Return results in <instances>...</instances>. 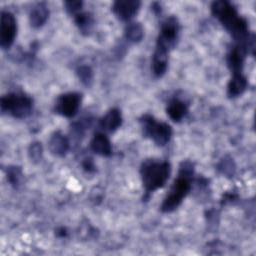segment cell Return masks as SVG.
I'll return each instance as SVG.
<instances>
[{"label": "cell", "mask_w": 256, "mask_h": 256, "mask_svg": "<svg viewBox=\"0 0 256 256\" xmlns=\"http://www.w3.org/2000/svg\"><path fill=\"white\" fill-rule=\"evenodd\" d=\"M211 12L232 35L236 44H242L254 50V36L249 34L246 19L239 15L233 4L226 0L214 1L211 4Z\"/></svg>", "instance_id": "obj_1"}, {"label": "cell", "mask_w": 256, "mask_h": 256, "mask_svg": "<svg viewBox=\"0 0 256 256\" xmlns=\"http://www.w3.org/2000/svg\"><path fill=\"white\" fill-rule=\"evenodd\" d=\"M194 164L188 160L182 161L179 166L178 176L160 206L162 212L170 213L180 206L192 188Z\"/></svg>", "instance_id": "obj_2"}, {"label": "cell", "mask_w": 256, "mask_h": 256, "mask_svg": "<svg viewBox=\"0 0 256 256\" xmlns=\"http://www.w3.org/2000/svg\"><path fill=\"white\" fill-rule=\"evenodd\" d=\"M171 173L170 163L155 159H146L140 167V176L145 191V198L159 188H162Z\"/></svg>", "instance_id": "obj_3"}, {"label": "cell", "mask_w": 256, "mask_h": 256, "mask_svg": "<svg viewBox=\"0 0 256 256\" xmlns=\"http://www.w3.org/2000/svg\"><path fill=\"white\" fill-rule=\"evenodd\" d=\"M0 109L2 114H7L18 119L26 118L32 112L33 100L24 93L11 92L1 97Z\"/></svg>", "instance_id": "obj_4"}, {"label": "cell", "mask_w": 256, "mask_h": 256, "mask_svg": "<svg viewBox=\"0 0 256 256\" xmlns=\"http://www.w3.org/2000/svg\"><path fill=\"white\" fill-rule=\"evenodd\" d=\"M143 136L150 138L158 146H165L171 139L172 128L165 122L157 121L152 115L145 114L140 120Z\"/></svg>", "instance_id": "obj_5"}, {"label": "cell", "mask_w": 256, "mask_h": 256, "mask_svg": "<svg viewBox=\"0 0 256 256\" xmlns=\"http://www.w3.org/2000/svg\"><path fill=\"white\" fill-rule=\"evenodd\" d=\"M180 33V24L175 16L166 18L160 28L157 37L155 50L169 54V52L176 46Z\"/></svg>", "instance_id": "obj_6"}, {"label": "cell", "mask_w": 256, "mask_h": 256, "mask_svg": "<svg viewBox=\"0 0 256 256\" xmlns=\"http://www.w3.org/2000/svg\"><path fill=\"white\" fill-rule=\"evenodd\" d=\"M82 101V95L78 92H68L57 97L54 104V112L66 118L74 117Z\"/></svg>", "instance_id": "obj_7"}, {"label": "cell", "mask_w": 256, "mask_h": 256, "mask_svg": "<svg viewBox=\"0 0 256 256\" xmlns=\"http://www.w3.org/2000/svg\"><path fill=\"white\" fill-rule=\"evenodd\" d=\"M17 33V23L14 15L9 11L1 12L0 46L3 50L9 49L14 43Z\"/></svg>", "instance_id": "obj_8"}, {"label": "cell", "mask_w": 256, "mask_h": 256, "mask_svg": "<svg viewBox=\"0 0 256 256\" xmlns=\"http://www.w3.org/2000/svg\"><path fill=\"white\" fill-rule=\"evenodd\" d=\"M140 5L138 0H117L112 5V11L119 20L129 21L137 14Z\"/></svg>", "instance_id": "obj_9"}, {"label": "cell", "mask_w": 256, "mask_h": 256, "mask_svg": "<svg viewBox=\"0 0 256 256\" xmlns=\"http://www.w3.org/2000/svg\"><path fill=\"white\" fill-rule=\"evenodd\" d=\"M248 52H249V48L245 45L235 43L231 47V49L227 54V64L232 74L242 73L244 60Z\"/></svg>", "instance_id": "obj_10"}, {"label": "cell", "mask_w": 256, "mask_h": 256, "mask_svg": "<svg viewBox=\"0 0 256 256\" xmlns=\"http://www.w3.org/2000/svg\"><path fill=\"white\" fill-rule=\"evenodd\" d=\"M69 147V139L61 131H55L50 136L48 141V148L53 155L62 157L68 152Z\"/></svg>", "instance_id": "obj_11"}, {"label": "cell", "mask_w": 256, "mask_h": 256, "mask_svg": "<svg viewBox=\"0 0 256 256\" xmlns=\"http://www.w3.org/2000/svg\"><path fill=\"white\" fill-rule=\"evenodd\" d=\"M91 150L100 156L109 157L112 155V145L106 134L103 132H97L94 134L90 142Z\"/></svg>", "instance_id": "obj_12"}, {"label": "cell", "mask_w": 256, "mask_h": 256, "mask_svg": "<svg viewBox=\"0 0 256 256\" xmlns=\"http://www.w3.org/2000/svg\"><path fill=\"white\" fill-rule=\"evenodd\" d=\"M122 124V115L119 109H110L99 121V127L105 132H114Z\"/></svg>", "instance_id": "obj_13"}, {"label": "cell", "mask_w": 256, "mask_h": 256, "mask_svg": "<svg viewBox=\"0 0 256 256\" xmlns=\"http://www.w3.org/2000/svg\"><path fill=\"white\" fill-rule=\"evenodd\" d=\"M49 16V9L44 2L35 4L29 13V22L33 28L42 27Z\"/></svg>", "instance_id": "obj_14"}, {"label": "cell", "mask_w": 256, "mask_h": 256, "mask_svg": "<svg viewBox=\"0 0 256 256\" xmlns=\"http://www.w3.org/2000/svg\"><path fill=\"white\" fill-rule=\"evenodd\" d=\"M166 113L172 121L180 122L188 113V104L179 98H173L166 107Z\"/></svg>", "instance_id": "obj_15"}, {"label": "cell", "mask_w": 256, "mask_h": 256, "mask_svg": "<svg viewBox=\"0 0 256 256\" xmlns=\"http://www.w3.org/2000/svg\"><path fill=\"white\" fill-rule=\"evenodd\" d=\"M248 86V82L243 73L232 74V77L228 83L227 95L229 98H236L244 93Z\"/></svg>", "instance_id": "obj_16"}, {"label": "cell", "mask_w": 256, "mask_h": 256, "mask_svg": "<svg viewBox=\"0 0 256 256\" xmlns=\"http://www.w3.org/2000/svg\"><path fill=\"white\" fill-rule=\"evenodd\" d=\"M167 65H168V54L158 50H154L152 61H151V68L154 76L162 77L167 70Z\"/></svg>", "instance_id": "obj_17"}, {"label": "cell", "mask_w": 256, "mask_h": 256, "mask_svg": "<svg viewBox=\"0 0 256 256\" xmlns=\"http://www.w3.org/2000/svg\"><path fill=\"white\" fill-rule=\"evenodd\" d=\"M74 21H75V24L78 27L79 31L84 35H88L91 32L92 27L94 25L93 16H92V14H90L88 12L80 11L79 13L75 14Z\"/></svg>", "instance_id": "obj_18"}, {"label": "cell", "mask_w": 256, "mask_h": 256, "mask_svg": "<svg viewBox=\"0 0 256 256\" xmlns=\"http://www.w3.org/2000/svg\"><path fill=\"white\" fill-rule=\"evenodd\" d=\"M124 35L126 40H128L129 42L137 43L142 40L144 35V29L140 23L132 22L125 27Z\"/></svg>", "instance_id": "obj_19"}, {"label": "cell", "mask_w": 256, "mask_h": 256, "mask_svg": "<svg viewBox=\"0 0 256 256\" xmlns=\"http://www.w3.org/2000/svg\"><path fill=\"white\" fill-rule=\"evenodd\" d=\"M6 176H7V180L10 183V185L13 186L14 188H17L21 183L23 173H22V170L20 167L9 166L6 170Z\"/></svg>", "instance_id": "obj_20"}, {"label": "cell", "mask_w": 256, "mask_h": 256, "mask_svg": "<svg viewBox=\"0 0 256 256\" xmlns=\"http://www.w3.org/2000/svg\"><path fill=\"white\" fill-rule=\"evenodd\" d=\"M76 74L79 80L85 86H90L93 81V70L87 65H81L76 69Z\"/></svg>", "instance_id": "obj_21"}, {"label": "cell", "mask_w": 256, "mask_h": 256, "mask_svg": "<svg viewBox=\"0 0 256 256\" xmlns=\"http://www.w3.org/2000/svg\"><path fill=\"white\" fill-rule=\"evenodd\" d=\"M218 170L227 177H232L235 173V164L230 157H224L218 164Z\"/></svg>", "instance_id": "obj_22"}, {"label": "cell", "mask_w": 256, "mask_h": 256, "mask_svg": "<svg viewBox=\"0 0 256 256\" xmlns=\"http://www.w3.org/2000/svg\"><path fill=\"white\" fill-rule=\"evenodd\" d=\"M42 155H43V148L41 143L38 141L31 143L28 148V156L30 160L34 163H38L39 161H41Z\"/></svg>", "instance_id": "obj_23"}, {"label": "cell", "mask_w": 256, "mask_h": 256, "mask_svg": "<svg viewBox=\"0 0 256 256\" xmlns=\"http://www.w3.org/2000/svg\"><path fill=\"white\" fill-rule=\"evenodd\" d=\"M64 6L66 11L71 14V15H75L77 13H79L82 10V6H83V2L79 1V0H75V1H65L64 2Z\"/></svg>", "instance_id": "obj_24"}, {"label": "cell", "mask_w": 256, "mask_h": 256, "mask_svg": "<svg viewBox=\"0 0 256 256\" xmlns=\"http://www.w3.org/2000/svg\"><path fill=\"white\" fill-rule=\"evenodd\" d=\"M82 167L87 173H93L96 170V166H95L92 158H85L82 162Z\"/></svg>", "instance_id": "obj_25"}, {"label": "cell", "mask_w": 256, "mask_h": 256, "mask_svg": "<svg viewBox=\"0 0 256 256\" xmlns=\"http://www.w3.org/2000/svg\"><path fill=\"white\" fill-rule=\"evenodd\" d=\"M68 235V232H67V229L65 227H59L56 229V236L57 237H60V238H64V237H67Z\"/></svg>", "instance_id": "obj_26"}, {"label": "cell", "mask_w": 256, "mask_h": 256, "mask_svg": "<svg viewBox=\"0 0 256 256\" xmlns=\"http://www.w3.org/2000/svg\"><path fill=\"white\" fill-rule=\"evenodd\" d=\"M152 9H153V11H154L156 14H158V13L161 12V6H160L159 3H157V2H155V3L152 4Z\"/></svg>", "instance_id": "obj_27"}]
</instances>
